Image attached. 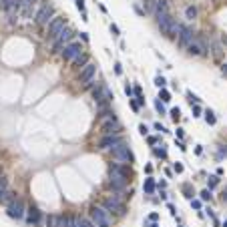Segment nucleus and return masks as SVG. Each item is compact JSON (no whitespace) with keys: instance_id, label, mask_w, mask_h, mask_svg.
<instances>
[{"instance_id":"12","label":"nucleus","mask_w":227,"mask_h":227,"mask_svg":"<svg viewBox=\"0 0 227 227\" xmlns=\"http://www.w3.org/2000/svg\"><path fill=\"white\" fill-rule=\"evenodd\" d=\"M82 52V44H80V42H68L67 46L62 48V58L64 60H68V62H73L74 58H76V56H79V54Z\"/></svg>"},{"instance_id":"29","label":"nucleus","mask_w":227,"mask_h":227,"mask_svg":"<svg viewBox=\"0 0 227 227\" xmlns=\"http://www.w3.org/2000/svg\"><path fill=\"white\" fill-rule=\"evenodd\" d=\"M155 155H157V157H161V159H165V157H167V151H165V149H163V145H161V149H155Z\"/></svg>"},{"instance_id":"19","label":"nucleus","mask_w":227,"mask_h":227,"mask_svg":"<svg viewBox=\"0 0 227 227\" xmlns=\"http://www.w3.org/2000/svg\"><path fill=\"white\" fill-rule=\"evenodd\" d=\"M87 64H88V54L87 52H80L79 56L73 60V68H79V70L82 67H87Z\"/></svg>"},{"instance_id":"17","label":"nucleus","mask_w":227,"mask_h":227,"mask_svg":"<svg viewBox=\"0 0 227 227\" xmlns=\"http://www.w3.org/2000/svg\"><path fill=\"white\" fill-rule=\"evenodd\" d=\"M153 12H155V18L163 16V14H169V2L167 0H157L153 6Z\"/></svg>"},{"instance_id":"43","label":"nucleus","mask_w":227,"mask_h":227,"mask_svg":"<svg viewBox=\"0 0 227 227\" xmlns=\"http://www.w3.org/2000/svg\"><path fill=\"white\" fill-rule=\"evenodd\" d=\"M155 129H157V131H161V133H165V127H163L161 123H157V125H155Z\"/></svg>"},{"instance_id":"5","label":"nucleus","mask_w":227,"mask_h":227,"mask_svg":"<svg viewBox=\"0 0 227 227\" xmlns=\"http://www.w3.org/2000/svg\"><path fill=\"white\" fill-rule=\"evenodd\" d=\"M93 99H94L97 109H99V111H105V109H109V103H111L115 97H113V93H111V88H109L107 85H99V87L93 91Z\"/></svg>"},{"instance_id":"9","label":"nucleus","mask_w":227,"mask_h":227,"mask_svg":"<svg viewBox=\"0 0 227 227\" xmlns=\"http://www.w3.org/2000/svg\"><path fill=\"white\" fill-rule=\"evenodd\" d=\"M6 213H8V217H12V219H22V217L26 215V205H24V201L14 199L12 203H8Z\"/></svg>"},{"instance_id":"50","label":"nucleus","mask_w":227,"mask_h":227,"mask_svg":"<svg viewBox=\"0 0 227 227\" xmlns=\"http://www.w3.org/2000/svg\"><path fill=\"white\" fill-rule=\"evenodd\" d=\"M223 42H227V36H225V38H223Z\"/></svg>"},{"instance_id":"18","label":"nucleus","mask_w":227,"mask_h":227,"mask_svg":"<svg viewBox=\"0 0 227 227\" xmlns=\"http://www.w3.org/2000/svg\"><path fill=\"white\" fill-rule=\"evenodd\" d=\"M26 221L30 223V225H36V223H38V221H40V211H38V207H32V205H30V207L26 209Z\"/></svg>"},{"instance_id":"3","label":"nucleus","mask_w":227,"mask_h":227,"mask_svg":"<svg viewBox=\"0 0 227 227\" xmlns=\"http://www.w3.org/2000/svg\"><path fill=\"white\" fill-rule=\"evenodd\" d=\"M157 26H159V30L163 34H167L171 38H177L181 24L171 16V12H169V14H163V16H157Z\"/></svg>"},{"instance_id":"21","label":"nucleus","mask_w":227,"mask_h":227,"mask_svg":"<svg viewBox=\"0 0 227 227\" xmlns=\"http://www.w3.org/2000/svg\"><path fill=\"white\" fill-rule=\"evenodd\" d=\"M60 223V215H48L46 217V227H58Z\"/></svg>"},{"instance_id":"6","label":"nucleus","mask_w":227,"mask_h":227,"mask_svg":"<svg viewBox=\"0 0 227 227\" xmlns=\"http://www.w3.org/2000/svg\"><path fill=\"white\" fill-rule=\"evenodd\" d=\"M109 151H111V155H113V159L117 161V163H121V165H131V163L135 161L131 149H129L125 143H119V145H115V147L109 149Z\"/></svg>"},{"instance_id":"30","label":"nucleus","mask_w":227,"mask_h":227,"mask_svg":"<svg viewBox=\"0 0 227 227\" xmlns=\"http://www.w3.org/2000/svg\"><path fill=\"white\" fill-rule=\"evenodd\" d=\"M4 189H8V179L6 177H0V191H4Z\"/></svg>"},{"instance_id":"49","label":"nucleus","mask_w":227,"mask_h":227,"mask_svg":"<svg viewBox=\"0 0 227 227\" xmlns=\"http://www.w3.org/2000/svg\"><path fill=\"white\" fill-rule=\"evenodd\" d=\"M151 227H159V225H157V223H153V225H151Z\"/></svg>"},{"instance_id":"15","label":"nucleus","mask_w":227,"mask_h":227,"mask_svg":"<svg viewBox=\"0 0 227 227\" xmlns=\"http://www.w3.org/2000/svg\"><path fill=\"white\" fill-rule=\"evenodd\" d=\"M195 38V34H193V30L189 26H185V24H181V28H179V34H177V42H179V46H187L189 42Z\"/></svg>"},{"instance_id":"20","label":"nucleus","mask_w":227,"mask_h":227,"mask_svg":"<svg viewBox=\"0 0 227 227\" xmlns=\"http://www.w3.org/2000/svg\"><path fill=\"white\" fill-rule=\"evenodd\" d=\"M16 199V195L10 191V189H4V191H0V205H8V203H12Z\"/></svg>"},{"instance_id":"35","label":"nucleus","mask_w":227,"mask_h":227,"mask_svg":"<svg viewBox=\"0 0 227 227\" xmlns=\"http://www.w3.org/2000/svg\"><path fill=\"white\" fill-rule=\"evenodd\" d=\"M173 171H175V173H183V165H181V163H175Z\"/></svg>"},{"instance_id":"14","label":"nucleus","mask_w":227,"mask_h":227,"mask_svg":"<svg viewBox=\"0 0 227 227\" xmlns=\"http://www.w3.org/2000/svg\"><path fill=\"white\" fill-rule=\"evenodd\" d=\"M185 48H187V52L193 54V56H203V54H207V46H205V42H203V40H197V38H193Z\"/></svg>"},{"instance_id":"22","label":"nucleus","mask_w":227,"mask_h":227,"mask_svg":"<svg viewBox=\"0 0 227 227\" xmlns=\"http://www.w3.org/2000/svg\"><path fill=\"white\" fill-rule=\"evenodd\" d=\"M185 16H187L189 20H195V18H197V6H193V4L187 6V8H185Z\"/></svg>"},{"instance_id":"42","label":"nucleus","mask_w":227,"mask_h":227,"mask_svg":"<svg viewBox=\"0 0 227 227\" xmlns=\"http://www.w3.org/2000/svg\"><path fill=\"white\" fill-rule=\"evenodd\" d=\"M125 93H127L129 97H131V94H135V93H133V87H129V85H127V87H125Z\"/></svg>"},{"instance_id":"26","label":"nucleus","mask_w":227,"mask_h":227,"mask_svg":"<svg viewBox=\"0 0 227 227\" xmlns=\"http://www.w3.org/2000/svg\"><path fill=\"white\" fill-rule=\"evenodd\" d=\"M79 223L80 227H94V223L91 219H87V217H79Z\"/></svg>"},{"instance_id":"8","label":"nucleus","mask_w":227,"mask_h":227,"mask_svg":"<svg viewBox=\"0 0 227 227\" xmlns=\"http://www.w3.org/2000/svg\"><path fill=\"white\" fill-rule=\"evenodd\" d=\"M103 207L107 209L109 213H119V215H125L127 213V207H125V203L119 199V197H115V195H109V197H105V201H103Z\"/></svg>"},{"instance_id":"2","label":"nucleus","mask_w":227,"mask_h":227,"mask_svg":"<svg viewBox=\"0 0 227 227\" xmlns=\"http://www.w3.org/2000/svg\"><path fill=\"white\" fill-rule=\"evenodd\" d=\"M99 123H100V131H103V135H121V131H123L119 119L115 117V113L111 111V109L99 111Z\"/></svg>"},{"instance_id":"27","label":"nucleus","mask_w":227,"mask_h":227,"mask_svg":"<svg viewBox=\"0 0 227 227\" xmlns=\"http://www.w3.org/2000/svg\"><path fill=\"white\" fill-rule=\"evenodd\" d=\"M155 85H157L159 88H165V85H167V80L163 79V76H157V79H155Z\"/></svg>"},{"instance_id":"38","label":"nucleus","mask_w":227,"mask_h":227,"mask_svg":"<svg viewBox=\"0 0 227 227\" xmlns=\"http://www.w3.org/2000/svg\"><path fill=\"white\" fill-rule=\"evenodd\" d=\"M111 32H113L115 36H119V26H117V24H111Z\"/></svg>"},{"instance_id":"31","label":"nucleus","mask_w":227,"mask_h":227,"mask_svg":"<svg viewBox=\"0 0 227 227\" xmlns=\"http://www.w3.org/2000/svg\"><path fill=\"white\" fill-rule=\"evenodd\" d=\"M201 199H203V201H209V199H211V191H209V189L201 191Z\"/></svg>"},{"instance_id":"1","label":"nucleus","mask_w":227,"mask_h":227,"mask_svg":"<svg viewBox=\"0 0 227 227\" xmlns=\"http://www.w3.org/2000/svg\"><path fill=\"white\" fill-rule=\"evenodd\" d=\"M129 175H131V169L127 165H121V163H111L109 167V181L107 187L113 189V191H123L129 183Z\"/></svg>"},{"instance_id":"44","label":"nucleus","mask_w":227,"mask_h":227,"mask_svg":"<svg viewBox=\"0 0 227 227\" xmlns=\"http://www.w3.org/2000/svg\"><path fill=\"white\" fill-rule=\"evenodd\" d=\"M149 145H157V137H149Z\"/></svg>"},{"instance_id":"24","label":"nucleus","mask_w":227,"mask_h":227,"mask_svg":"<svg viewBox=\"0 0 227 227\" xmlns=\"http://www.w3.org/2000/svg\"><path fill=\"white\" fill-rule=\"evenodd\" d=\"M205 121H207V125H215L217 123V119H215V115L211 111H205Z\"/></svg>"},{"instance_id":"11","label":"nucleus","mask_w":227,"mask_h":227,"mask_svg":"<svg viewBox=\"0 0 227 227\" xmlns=\"http://www.w3.org/2000/svg\"><path fill=\"white\" fill-rule=\"evenodd\" d=\"M94 76H97V64L88 62L87 67H82L79 70L76 80H79V82H82V85H91V82H94Z\"/></svg>"},{"instance_id":"45","label":"nucleus","mask_w":227,"mask_h":227,"mask_svg":"<svg viewBox=\"0 0 227 227\" xmlns=\"http://www.w3.org/2000/svg\"><path fill=\"white\" fill-rule=\"evenodd\" d=\"M177 137H179V139H183V137H185V133H183V129H177Z\"/></svg>"},{"instance_id":"36","label":"nucleus","mask_w":227,"mask_h":227,"mask_svg":"<svg viewBox=\"0 0 227 227\" xmlns=\"http://www.w3.org/2000/svg\"><path fill=\"white\" fill-rule=\"evenodd\" d=\"M135 103H137L139 107H145V99H143V94H141V97H137V100H135Z\"/></svg>"},{"instance_id":"13","label":"nucleus","mask_w":227,"mask_h":227,"mask_svg":"<svg viewBox=\"0 0 227 227\" xmlns=\"http://www.w3.org/2000/svg\"><path fill=\"white\" fill-rule=\"evenodd\" d=\"M52 18H54V8L50 6V4L40 6V10L36 12V22H38V24H48Z\"/></svg>"},{"instance_id":"41","label":"nucleus","mask_w":227,"mask_h":227,"mask_svg":"<svg viewBox=\"0 0 227 227\" xmlns=\"http://www.w3.org/2000/svg\"><path fill=\"white\" fill-rule=\"evenodd\" d=\"M115 73H117V74H121V73H123V67H121L119 62H117V64H115Z\"/></svg>"},{"instance_id":"4","label":"nucleus","mask_w":227,"mask_h":227,"mask_svg":"<svg viewBox=\"0 0 227 227\" xmlns=\"http://www.w3.org/2000/svg\"><path fill=\"white\" fill-rule=\"evenodd\" d=\"M88 215H91V221L97 227H111L113 225V213H109L103 205H93Z\"/></svg>"},{"instance_id":"33","label":"nucleus","mask_w":227,"mask_h":227,"mask_svg":"<svg viewBox=\"0 0 227 227\" xmlns=\"http://www.w3.org/2000/svg\"><path fill=\"white\" fill-rule=\"evenodd\" d=\"M211 48H213V54H215V56H221V48H219V44H215V42H213V44H211Z\"/></svg>"},{"instance_id":"48","label":"nucleus","mask_w":227,"mask_h":227,"mask_svg":"<svg viewBox=\"0 0 227 227\" xmlns=\"http://www.w3.org/2000/svg\"><path fill=\"white\" fill-rule=\"evenodd\" d=\"M223 201H227V189L223 191Z\"/></svg>"},{"instance_id":"47","label":"nucleus","mask_w":227,"mask_h":227,"mask_svg":"<svg viewBox=\"0 0 227 227\" xmlns=\"http://www.w3.org/2000/svg\"><path fill=\"white\" fill-rule=\"evenodd\" d=\"M177 147H179L181 151H185V149H187V147H185V145H183V143H181V141H177Z\"/></svg>"},{"instance_id":"16","label":"nucleus","mask_w":227,"mask_h":227,"mask_svg":"<svg viewBox=\"0 0 227 227\" xmlns=\"http://www.w3.org/2000/svg\"><path fill=\"white\" fill-rule=\"evenodd\" d=\"M119 143H123V137L121 135H105L103 139L99 141V149H113L115 145H119Z\"/></svg>"},{"instance_id":"25","label":"nucleus","mask_w":227,"mask_h":227,"mask_svg":"<svg viewBox=\"0 0 227 227\" xmlns=\"http://www.w3.org/2000/svg\"><path fill=\"white\" fill-rule=\"evenodd\" d=\"M159 99L163 100V103H169V100H171V94H169V91H167V88H161Z\"/></svg>"},{"instance_id":"40","label":"nucleus","mask_w":227,"mask_h":227,"mask_svg":"<svg viewBox=\"0 0 227 227\" xmlns=\"http://www.w3.org/2000/svg\"><path fill=\"white\" fill-rule=\"evenodd\" d=\"M199 115H201V109L197 105H193V117H199Z\"/></svg>"},{"instance_id":"39","label":"nucleus","mask_w":227,"mask_h":227,"mask_svg":"<svg viewBox=\"0 0 227 227\" xmlns=\"http://www.w3.org/2000/svg\"><path fill=\"white\" fill-rule=\"evenodd\" d=\"M139 133H141V135H143V137H145V135H147V133H149V129H147V127H145V125H141V127H139Z\"/></svg>"},{"instance_id":"37","label":"nucleus","mask_w":227,"mask_h":227,"mask_svg":"<svg viewBox=\"0 0 227 227\" xmlns=\"http://www.w3.org/2000/svg\"><path fill=\"white\" fill-rule=\"evenodd\" d=\"M76 8H79V10H82V12H85V0H76Z\"/></svg>"},{"instance_id":"34","label":"nucleus","mask_w":227,"mask_h":227,"mask_svg":"<svg viewBox=\"0 0 227 227\" xmlns=\"http://www.w3.org/2000/svg\"><path fill=\"white\" fill-rule=\"evenodd\" d=\"M217 183H219V179H217V177H209V189H211V187H215Z\"/></svg>"},{"instance_id":"46","label":"nucleus","mask_w":227,"mask_h":227,"mask_svg":"<svg viewBox=\"0 0 227 227\" xmlns=\"http://www.w3.org/2000/svg\"><path fill=\"white\" fill-rule=\"evenodd\" d=\"M131 107H133V111H139V109H141L139 105H137V103H135V100H131Z\"/></svg>"},{"instance_id":"7","label":"nucleus","mask_w":227,"mask_h":227,"mask_svg":"<svg viewBox=\"0 0 227 227\" xmlns=\"http://www.w3.org/2000/svg\"><path fill=\"white\" fill-rule=\"evenodd\" d=\"M73 38H74V30L73 28H68V26H64L58 32V36L54 38V42H52V52H58L60 48H64L68 42H73Z\"/></svg>"},{"instance_id":"23","label":"nucleus","mask_w":227,"mask_h":227,"mask_svg":"<svg viewBox=\"0 0 227 227\" xmlns=\"http://www.w3.org/2000/svg\"><path fill=\"white\" fill-rule=\"evenodd\" d=\"M143 189H145V193H153L155 191V181L153 179H145V185H143Z\"/></svg>"},{"instance_id":"32","label":"nucleus","mask_w":227,"mask_h":227,"mask_svg":"<svg viewBox=\"0 0 227 227\" xmlns=\"http://www.w3.org/2000/svg\"><path fill=\"white\" fill-rule=\"evenodd\" d=\"M155 109H157L161 115H165V107H163V103H161V100H157V103H155Z\"/></svg>"},{"instance_id":"28","label":"nucleus","mask_w":227,"mask_h":227,"mask_svg":"<svg viewBox=\"0 0 227 227\" xmlns=\"http://www.w3.org/2000/svg\"><path fill=\"white\" fill-rule=\"evenodd\" d=\"M179 117H181V111H179V109H177V107L171 109V119H173V121H179Z\"/></svg>"},{"instance_id":"51","label":"nucleus","mask_w":227,"mask_h":227,"mask_svg":"<svg viewBox=\"0 0 227 227\" xmlns=\"http://www.w3.org/2000/svg\"><path fill=\"white\" fill-rule=\"evenodd\" d=\"M223 227H227V221H225V223H223Z\"/></svg>"},{"instance_id":"10","label":"nucleus","mask_w":227,"mask_h":227,"mask_svg":"<svg viewBox=\"0 0 227 227\" xmlns=\"http://www.w3.org/2000/svg\"><path fill=\"white\" fill-rule=\"evenodd\" d=\"M46 26H48L46 36H48L50 40H54L56 36H58V32H60V30L67 26V18H64V16H54V18L50 20V22H48Z\"/></svg>"}]
</instances>
